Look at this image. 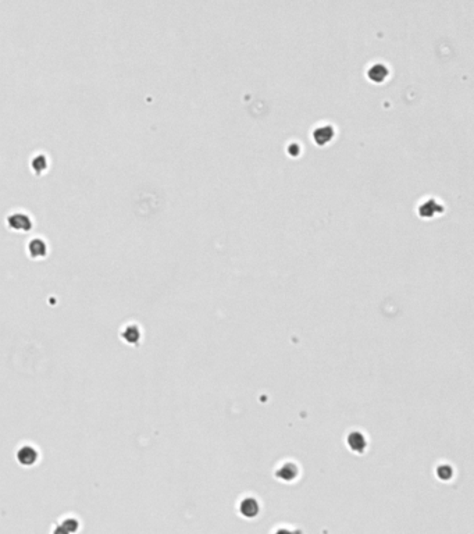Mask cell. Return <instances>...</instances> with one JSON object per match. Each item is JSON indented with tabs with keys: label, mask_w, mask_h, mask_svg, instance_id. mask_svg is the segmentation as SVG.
Listing matches in <instances>:
<instances>
[{
	"label": "cell",
	"mask_w": 474,
	"mask_h": 534,
	"mask_svg": "<svg viewBox=\"0 0 474 534\" xmlns=\"http://www.w3.org/2000/svg\"><path fill=\"white\" fill-rule=\"evenodd\" d=\"M46 252V244L42 239H32L28 244V253L31 255V258H43Z\"/></svg>",
	"instance_id": "obj_7"
},
{
	"label": "cell",
	"mask_w": 474,
	"mask_h": 534,
	"mask_svg": "<svg viewBox=\"0 0 474 534\" xmlns=\"http://www.w3.org/2000/svg\"><path fill=\"white\" fill-rule=\"evenodd\" d=\"M368 77L373 81H382L385 77H387V68L384 66H373L370 72H368Z\"/></svg>",
	"instance_id": "obj_8"
},
{
	"label": "cell",
	"mask_w": 474,
	"mask_h": 534,
	"mask_svg": "<svg viewBox=\"0 0 474 534\" xmlns=\"http://www.w3.org/2000/svg\"><path fill=\"white\" fill-rule=\"evenodd\" d=\"M275 476L282 480V481H292L295 480V477L298 476V466L295 463L292 462H286L284 463L281 468H278V470L275 472Z\"/></svg>",
	"instance_id": "obj_5"
},
{
	"label": "cell",
	"mask_w": 474,
	"mask_h": 534,
	"mask_svg": "<svg viewBox=\"0 0 474 534\" xmlns=\"http://www.w3.org/2000/svg\"><path fill=\"white\" fill-rule=\"evenodd\" d=\"M259 502L253 497H246V498L241 501L240 512L241 515H244L245 518H255V516L259 515Z\"/></svg>",
	"instance_id": "obj_4"
},
{
	"label": "cell",
	"mask_w": 474,
	"mask_h": 534,
	"mask_svg": "<svg viewBox=\"0 0 474 534\" xmlns=\"http://www.w3.org/2000/svg\"><path fill=\"white\" fill-rule=\"evenodd\" d=\"M46 166H47V163H46L45 158H42V156H39V158H36L35 160H34V168H35L36 171L45 170Z\"/></svg>",
	"instance_id": "obj_12"
},
{
	"label": "cell",
	"mask_w": 474,
	"mask_h": 534,
	"mask_svg": "<svg viewBox=\"0 0 474 534\" xmlns=\"http://www.w3.org/2000/svg\"><path fill=\"white\" fill-rule=\"evenodd\" d=\"M15 458H17V462L20 463L21 466L28 468V466L35 465L36 461H38V451L34 447H31V445H22L15 453Z\"/></svg>",
	"instance_id": "obj_1"
},
{
	"label": "cell",
	"mask_w": 474,
	"mask_h": 534,
	"mask_svg": "<svg viewBox=\"0 0 474 534\" xmlns=\"http://www.w3.org/2000/svg\"><path fill=\"white\" fill-rule=\"evenodd\" d=\"M438 476L442 478V480H448V478L452 476V469L449 468V466H439Z\"/></svg>",
	"instance_id": "obj_11"
},
{
	"label": "cell",
	"mask_w": 474,
	"mask_h": 534,
	"mask_svg": "<svg viewBox=\"0 0 474 534\" xmlns=\"http://www.w3.org/2000/svg\"><path fill=\"white\" fill-rule=\"evenodd\" d=\"M141 338V331L135 324H129L122 331V340L129 345H137Z\"/></svg>",
	"instance_id": "obj_6"
},
{
	"label": "cell",
	"mask_w": 474,
	"mask_h": 534,
	"mask_svg": "<svg viewBox=\"0 0 474 534\" xmlns=\"http://www.w3.org/2000/svg\"><path fill=\"white\" fill-rule=\"evenodd\" d=\"M7 224L14 231H30L32 228V223H31L30 217L22 213L11 214L10 217L7 219Z\"/></svg>",
	"instance_id": "obj_2"
},
{
	"label": "cell",
	"mask_w": 474,
	"mask_h": 534,
	"mask_svg": "<svg viewBox=\"0 0 474 534\" xmlns=\"http://www.w3.org/2000/svg\"><path fill=\"white\" fill-rule=\"evenodd\" d=\"M348 447L351 448L353 452L363 453L367 448V440L364 434L360 431H352L347 438Z\"/></svg>",
	"instance_id": "obj_3"
},
{
	"label": "cell",
	"mask_w": 474,
	"mask_h": 534,
	"mask_svg": "<svg viewBox=\"0 0 474 534\" xmlns=\"http://www.w3.org/2000/svg\"><path fill=\"white\" fill-rule=\"evenodd\" d=\"M317 133H320V135H319V134H314V138H316V142L317 143H320L321 138H324V139H323V143H326V142H328V141H331V137H332L331 128L323 127V128H320V130H317Z\"/></svg>",
	"instance_id": "obj_10"
},
{
	"label": "cell",
	"mask_w": 474,
	"mask_h": 534,
	"mask_svg": "<svg viewBox=\"0 0 474 534\" xmlns=\"http://www.w3.org/2000/svg\"><path fill=\"white\" fill-rule=\"evenodd\" d=\"M61 529L64 533H72L78 529V520L72 519V518H67L60 523Z\"/></svg>",
	"instance_id": "obj_9"
}]
</instances>
